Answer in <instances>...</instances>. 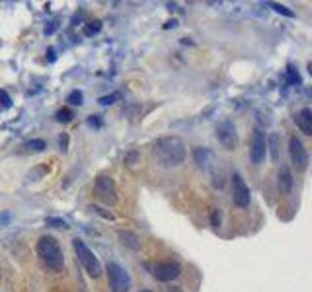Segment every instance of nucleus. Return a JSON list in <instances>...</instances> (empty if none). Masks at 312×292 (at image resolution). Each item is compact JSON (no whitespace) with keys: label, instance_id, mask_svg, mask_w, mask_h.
<instances>
[{"label":"nucleus","instance_id":"aec40b11","mask_svg":"<svg viewBox=\"0 0 312 292\" xmlns=\"http://www.w3.org/2000/svg\"><path fill=\"white\" fill-rule=\"evenodd\" d=\"M287 74H289V82H291V84H299V82H301V76H299V72L295 70L293 65L287 66Z\"/></svg>","mask_w":312,"mask_h":292},{"label":"nucleus","instance_id":"9d476101","mask_svg":"<svg viewBox=\"0 0 312 292\" xmlns=\"http://www.w3.org/2000/svg\"><path fill=\"white\" fill-rule=\"evenodd\" d=\"M217 140L226 148V150H234L238 146V134L236 127L230 121H222L217 127Z\"/></svg>","mask_w":312,"mask_h":292},{"label":"nucleus","instance_id":"6e6552de","mask_svg":"<svg viewBox=\"0 0 312 292\" xmlns=\"http://www.w3.org/2000/svg\"><path fill=\"white\" fill-rule=\"evenodd\" d=\"M180 275H182V267L176 261H160L153 267V277L160 283L176 281Z\"/></svg>","mask_w":312,"mask_h":292},{"label":"nucleus","instance_id":"423d86ee","mask_svg":"<svg viewBox=\"0 0 312 292\" xmlns=\"http://www.w3.org/2000/svg\"><path fill=\"white\" fill-rule=\"evenodd\" d=\"M289 156H291L293 166L297 167V171H305L309 167V152L299 136L289 138Z\"/></svg>","mask_w":312,"mask_h":292},{"label":"nucleus","instance_id":"7ed1b4c3","mask_svg":"<svg viewBox=\"0 0 312 292\" xmlns=\"http://www.w3.org/2000/svg\"><path fill=\"white\" fill-rule=\"evenodd\" d=\"M72 248H74V253H76V259L80 261V265L86 269V273L90 277H94V279H98L102 275V263L94 255L92 250L82 240H78V238L72 240Z\"/></svg>","mask_w":312,"mask_h":292},{"label":"nucleus","instance_id":"a211bd4d","mask_svg":"<svg viewBox=\"0 0 312 292\" xmlns=\"http://www.w3.org/2000/svg\"><path fill=\"white\" fill-rule=\"evenodd\" d=\"M55 117H57V121H59V123H68V121H72L74 113H72L70 109H59Z\"/></svg>","mask_w":312,"mask_h":292},{"label":"nucleus","instance_id":"2f4dec72","mask_svg":"<svg viewBox=\"0 0 312 292\" xmlns=\"http://www.w3.org/2000/svg\"><path fill=\"white\" fill-rule=\"evenodd\" d=\"M141 292H153V291H141Z\"/></svg>","mask_w":312,"mask_h":292},{"label":"nucleus","instance_id":"f257e3e1","mask_svg":"<svg viewBox=\"0 0 312 292\" xmlns=\"http://www.w3.org/2000/svg\"><path fill=\"white\" fill-rule=\"evenodd\" d=\"M186 144L180 136H162L153 144V156L164 167H176L186 160Z\"/></svg>","mask_w":312,"mask_h":292},{"label":"nucleus","instance_id":"393cba45","mask_svg":"<svg viewBox=\"0 0 312 292\" xmlns=\"http://www.w3.org/2000/svg\"><path fill=\"white\" fill-rule=\"evenodd\" d=\"M117 94H111V96H104V97H100V103L102 105H109V103H113L115 99H117Z\"/></svg>","mask_w":312,"mask_h":292},{"label":"nucleus","instance_id":"c85d7f7f","mask_svg":"<svg viewBox=\"0 0 312 292\" xmlns=\"http://www.w3.org/2000/svg\"><path fill=\"white\" fill-rule=\"evenodd\" d=\"M10 218H12V216H10L8 212H4V214H0V224H6V222H10Z\"/></svg>","mask_w":312,"mask_h":292},{"label":"nucleus","instance_id":"7c9ffc66","mask_svg":"<svg viewBox=\"0 0 312 292\" xmlns=\"http://www.w3.org/2000/svg\"><path fill=\"white\" fill-rule=\"evenodd\" d=\"M61 146H62V148L66 146V136H61Z\"/></svg>","mask_w":312,"mask_h":292},{"label":"nucleus","instance_id":"20e7f679","mask_svg":"<svg viewBox=\"0 0 312 292\" xmlns=\"http://www.w3.org/2000/svg\"><path fill=\"white\" fill-rule=\"evenodd\" d=\"M107 281H109V289L111 292H129L131 291V277L127 273V269L121 267L119 263L111 261L107 263Z\"/></svg>","mask_w":312,"mask_h":292},{"label":"nucleus","instance_id":"473e14b6","mask_svg":"<svg viewBox=\"0 0 312 292\" xmlns=\"http://www.w3.org/2000/svg\"><path fill=\"white\" fill-rule=\"evenodd\" d=\"M0 277H2V271H0Z\"/></svg>","mask_w":312,"mask_h":292},{"label":"nucleus","instance_id":"c756f323","mask_svg":"<svg viewBox=\"0 0 312 292\" xmlns=\"http://www.w3.org/2000/svg\"><path fill=\"white\" fill-rule=\"evenodd\" d=\"M166 292H182L178 287H170V289H166Z\"/></svg>","mask_w":312,"mask_h":292},{"label":"nucleus","instance_id":"2eb2a0df","mask_svg":"<svg viewBox=\"0 0 312 292\" xmlns=\"http://www.w3.org/2000/svg\"><path fill=\"white\" fill-rule=\"evenodd\" d=\"M279 142H281V136L277 132H271L269 138H267V148L271 152V160L273 162H279Z\"/></svg>","mask_w":312,"mask_h":292},{"label":"nucleus","instance_id":"4468645a","mask_svg":"<svg viewBox=\"0 0 312 292\" xmlns=\"http://www.w3.org/2000/svg\"><path fill=\"white\" fill-rule=\"evenodd\" d=\"M193 156H195V162L199 164L201 167H209V164H213V160H215L213 152L207 150V148H195Z\"/></svg>","mask_w":312,"mask_h":292},{"label":"nucleus","instance_id":"f03ea898","mask_svg":"<svg viewBox=\"0 0 312 292\" xmlns=\"http://www.w3.org/2000/svg\"><path fill=\"white\" fill-rule=\"evenodd\" d=\"M37 255L51 271H62L64 255H62L61 244L53 236H41L37 242Z\"/></svg>","mask_w":312,"mask_h":292},{"label":"nucleus","instance_id":"0eeeda50","mask_svg":"<svg viewBox=\"0 0 312 292\" xmlns=\"http://www.w3.org/2000/svg\"><path fill=\"white\" fill-rule=\"evenodd\" d=\"M265 154H267V138H265V132L261 129H254L252 138H250V160L258 166V164H261L265 160Z\"/></svg>","mask_w":312,"mask_h":292},{"label":"nucleus","instance_id":"f3484780","mask_svg":"<svg viewBox=\"0 0 312 292\" xmlns=\"http://www.w3.org/2000/svg\"><path fill=\"white\" fill-rule=\"evenodd\" d=\"M66 101L70 103V105H82L84 103V96H82V92H78V90H72L68 97H66Z\"/></svg>","mask_w":312,"mask_h":292},{"label":"nucleus","instance_id":"bb28decb","mask_svg":"<svg viewBox=\"0 0 312 292\" xmlns=\"http://www.w3.org/2000/svg\"><path fill=\"white\" fill-rule=\"evenodd\" d=\"M88 125H92V127H102V121L98 119V115H92V117L88 119Z\"/></svg>","mask_w":312,"mask_h":292},{"label":"nucleus","instance_id":"4be33fe9","mask_svg":"<svg viewBox=\"0 0 312 292\" xmlns=\"http://www.w3.org/2000/svg\"><path fill=\"white\" fill-rule=\"evenodd\" d=\"M90 210L98 212L100 216H104V218H107V220H113V218H115L111 212H107V210H104V209H100V207H90Z\"/></svg>","mask_w":312,"mask_h":292},{"label":"nucleus","instance_id":"6ab92c4d","mask_svg":"<svg viewBox=\"0 0 312 292\" xmlns=\"http://www.w3.org/2000/svg\"><path fill=\"white\" fill-rule=\"evenodd\" d=\"M12 107V97L8 96L6 90H0V109H10Z\"/></svg>","mask_w":312,"mask_h":292},{"label":"nucleus","instance_id":"dca6fc26","mask_svg":"<svg viewBox=\"0 0 312 292\" xmlns=\"http://www.w3.org/2000/svg\"><path fill=\"white\" fill-rule=\"evenodd\" d=\"M26 148H28V150H33V152H43V150L47 148V144H45L43 138H33L30 142H26Z\"/></svg>","mask_w":312,"mask_h":292},{"label":"nucleus","instance_id":"a878e982","mask_svg":"<svg viewBox=\"0 0 312 292\" xmlns=\"http://www.w3.org/2000/svg\"><path fill=\"white\" fill-rule=\"evenodd\" d=\"M211 224L215 228L220 226V212H218V210H213V214H211Z\"/></svg>","mask_w":312,"mask_h":292},{"label":"nucleus","instance_id":"cd10ccee","mask_svg":"<svg viewBox=\"0 0 312 292\" xmlns=\"http://www.w3.org/2000/svg\"><path fill=\"white\" fill-rule=\"evenodd\" d=\"M137 156H139L137 152H131V154H129V156L125 158V162L129 164V166H133V164H135V160H137Z\"/></svg>","mask_w":312,"mask_h":292},{"label":"nucleus","instance_id":"9b49d317","mask_svg":"<svg viewBox=\"0 0 312 292\" xmlns=\"http://www.w3.org/2000/svg\"><path fill=\"white\" fill-rule=\"evenodd\" d=\"M293 173H291V167L287 164H283L279 167V173H277V185H279V191L283 195H289L293 189Z\"/></svg>","mask_w":312,"mask_h":292},{"label":"nucleus","instance_id":"39448f33","mask_svg":"<svg viewBox=\"0 0 312 292\" xmlns=\"http://www.w3.org/2000/svg\"><path fill=\"white\" fill-rule=\"evenodd\" d=\"M94 189H96V195L102 203H105V205H115L117 203V187H115V181L109 175H98Z\"/></svg>","mask_w":312,"mask_h":292},{"label":"nucleus","instance_id":"f8f14e48","mask_svg":"<svg viewBox=\"0 0 312 292\" xmlns=\"http://www.w3.org/2000/svg\"><path fill=\"white\" fill-rule=\"evenodd\" d=\"M295 121H297V127L301 129L303 134L311 136L312 134V111H311V107H303V109L297 113Z\"/></svg>","mask_w":312,"mask_h":292},{"label":"nucleus","instance_id":"5701e85b","mask_svg":"<svg viewBox=\"0 0 312 292\" xmlns=\"http://www.w3.org/2000/svg\"><path fill=\"white\" fill-rule=\"evenodd\" d=\"M100 30H102V24L96 20V22H92V26H88V28L84 30V33H86V35H92V33L100 32Z\"/></svg>","mask_w":312,"mask_h":292},{"label":"nucleus","instance_id":"412c9836","mask_svg":"<svg viewBox=\"0 0 312 292\" xmlns=\"http://www.w3.org/2000/svg\"><path fill=\"white\" fill-rule=\"evenodd\" d=\"M273 6V10L275 12H279V14H283V16H287V18H293L295 14H293V10H289L287 6H283V4H271Z\"/></svg>","mask_w":312,"mask_h":292},{"label":"nucleus","instance_id":"1a4fd4ad","mask_svg":"<svg viewBox=\"0 0 312 292\" xmlns=\"http://www.w3.org/2000/svg\"><path fill=\"white\" fill-rule=\"evenodd\" d=\"M232 201L240 209H246L250 205V189L240 173L232 175Z\"/></svg>","mask_w":312,"mask_h":292},{"label":"nucleus","instance_id":"b1692460","mask_svg":"<svg viewBox=\"0 0 312 292\" xmlns=\"http://www.w3.org/2000/svg\"><path fill=\"white\" fill-rule=\"evenodd\" d=\"M45 222H47V224H51V226H55V228H66V222L61 220V218H47Z\"/></svg>","mask_w":312,"mask_h":292},{"label":"nucleus","instance_id":"ddd939ff","mask_svg":"<svg viewBox=\"0 0 312 292\" xmlns=\"http://www.w3.org/2000/svg\"><path fill=\"white\" fill-rule=\"evenodd\" d=\"M119 242L123 244L125 248L133 250V251H139V250H141V240H139V236L133 234V232L121 230V232H119Z\"/></svg>","mask_w":312,"mask_h":292}]
</instances>
